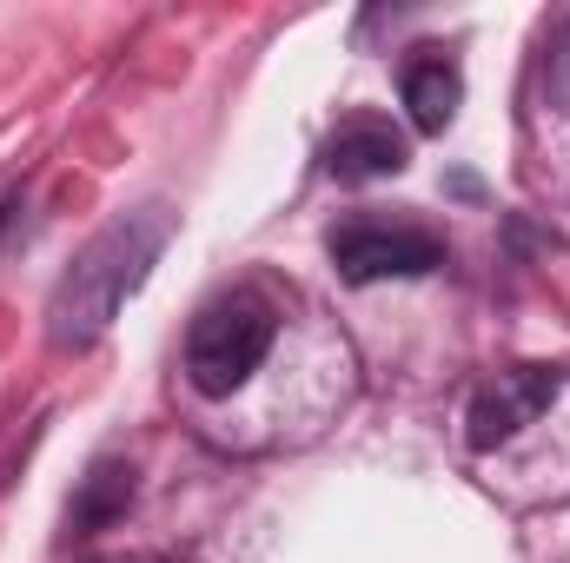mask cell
<instances>
[{"instance_id":"obj_1","label":"cell","mask_w":570,"mask_h":563,"mask_svg":"<svg viewBox=\"0 0 570 563\" xmlns=\"http://www.w3.org/2000/svg\"><path fill=\"white\" fill-rule=\"evenodd\" d=\"M166 233H173V219L159 213V206H146V213H127V219H114L73 266H67V279L53 285V305H47V338L60 345V352H80V345H94L107 325H114V312L134 298L153 273V259H159V246H166Z\"/></svg>"},{"instance_id":"obj_2","label":"cell","mask_w":570,"mask_h":563,"mask_svg":"<svg viewBox=\"0 0 570 563\" xmlns=\"http://www.w3.org/2000/svg\"><path fill=\"white\" fill-rule=\"evenodd\" d=\"M279 338V312L259 292H219L213 305H199L193 332H186V378L199 398H233L273 352Z\"/></svg>"},{"instance_id":"obj_3","label":"cell","mask_w":570,"mask_h":563,"mask_svg":"<svg viewBox=\"0 0 570 563\" xmlns=\"http://www.w3.org/2000/svg\"><path fill=\"white\" fill-rule=\"evenodd\" d=\"M332 266L345 285H379V279H425L444 266V239L425 226H385V219H345L325 239Z\"/></svg>"},{"instance_id":"obj_4","label":"cell","mask_w":570,"mask_h":563,"mask_svg":"<svg viewBox=\"0 0 570 563\" xmlns=\"http://www.w3.org/2000/svg\"><path fill=\"white\" fill-rule=\"evenodd\" d=\"M564 392V372L558 365H518V372H498L478 398H471V451H498V444H511L524 424L538 418V412H551V398Z\"/></svg>"},{"instance_id":"obj_5","label":"cell","mask_w":570,"mask_h":563,"mask_svg":"<svg viewBox=\"0 0 570 563\" xmlns=\"http://www.w3.org/2000/svg\"><path fill=\"white\" fill-rule=\"evenodd\" d=\"M405 159H412L405 134H399L392 120H379V113H352V120H338V134L325 140V172L345 179V186L392 179V172H405Z\"/></svg>"},{"instance_id":"obj_6","label":"cell","mask_w":570,"mask_h":563,"mask_svg":"<svg viewBox=\"0 0 570 563\" xmlns=\"http://www.w3.org/2000/svg\"><path fill=\"white\" fill-rule=\"evenodd\" d=\"M458 100H464V73L438 53L419 47V60H405V107H412V127L419 134H444L458 120Z\"/></svg>"},{"instance_id":"obj_7","label":"cell","mask_w":570,"mask_h":563,"mask_svg":"<svg viewBox=\"0 0 570 563\" xmlns=\"http://www.w3.org/2000/svg\"><path fill=\"white\" fill-rule=\"evenodd\" d=\"M134 504V464H114V457H100L94 471H87V484H80V497H73V531H107L120 511Z\"/></svg>"},{"instance_id":"obj_8","label":"cell","mask_w":570,"mask_h":563,"mask_svg":"<svg viewBox=\"0 0 570 563\" xmlns=\"http://www.w3.org/2000/svg\"><path fill=\"white\" fill-rule=\"evenodd\" d=\"M544 80H551V100L570 107V20H558L544 33Z\"/></svg>"},{"instance_id":"obj_9","label":"cell","mask_w":570,"mask_h":563,"mask_svg":"<svg viewBox=\"0 0 570 563\" xmlns=\"http://www.w3.org/2000/svg\"><path fill=\"white\" fill-rule=\"evenodd\" d=\"M7 213H13V206H0V219H7Z\"/></svg>"}]
</instances>
